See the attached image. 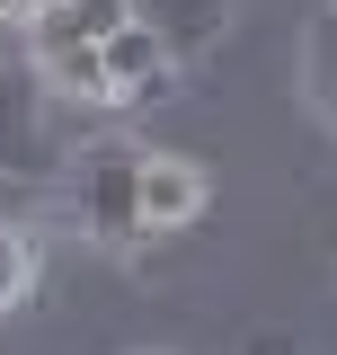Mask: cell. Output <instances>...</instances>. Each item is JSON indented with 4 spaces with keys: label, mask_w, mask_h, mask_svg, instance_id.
<instances>
[{
    "label": "cell",
    "mask_w": 337,
    "mask_h": 355,
    "mask_svg": "<svg viewBox=\"0 0 337 355\" xmlns=\"http://www.w3.org/2000/svg\"><path fill=\"white\" fill-rule=\"evenodd\" d=\"M116 18H133V0H36L27 36H36V53H53V44H98Z\"/></svg>",
    "instance_id": "277c9868"
},
{
    "label": "cell",
    "mask_w": 337,
    "mask_h": 355,
    "mask_svg": "<svg viewBox=\"0 0 337 355\" xmlns=\"http://www.w3.org/2000/svg\"><path fill=\"white\" fill-rule=\"evenodd\" d=\"M0 18H36V0H0Z\"/></svg>",
    "instance_id": "30bf717a"
},
{
    "label": "cell",
    "mask_w": 337,
    "mask_h": 355,
    "mask_svg": "<svg viewBox=\"0 0 337 355\" xmlns=\"http://www.w3.org/2000/svg\"><path fill=\"white\" fill-rule=\"evenodd\" d=\"M302 89H311V107L337 125V0L311 18V44H302Z\"/></svg>",
    "instance_id": "52a82bcc"
},
{
    "label": "cell",
    "mask_w": 337,
    "mask_h": 355,
    "mask_svg": "<svg viewBox=\"0 0 337 355\" xmlns=\"http://www.w3.org/2000/svg\"><path fill=\"white\" fill-rule=\"evenodd\" d=\"M71 222L107 249L142 240V151L133 142H89L71 160Z\"/></svg>",
    "instance_id": "6da1fadb"
},
{
    "label": "cell",
    "mask_w": 337,
    "mask_h": 355,
    "mask_svg": "<svg viewBox=\"0 0 337 355\" xmlns=\"http://www.w3.org/2000/svg\"><path fill=\"white\" fill-rule=\"evenodd\" d=\"M133 18L168 44V53H196V44L222 36V18H231V0H133Z\"/></svg>",
    "instance_id": "8992f818"
},
{
    "label": "cell",
    "mask_w": 337,
    "mask_h": 355,
    "mask_svg": "<svg viewBox=\"0 0 337 355\" xmlns=\"http://www.w3.org/2000/svg\"><path fill=\"white\" fill-rule=\"evenodd\" d=\"M98 62H107V98H133V107L168 98V80H178V53H168L142 18H116V27L98 36Z\"/></svg>",
    "instance_id": "3957f363"
},
{
    "label": "cell",
    "mask_w": 337,
    "mask_h": 355,
    "mask_svg": "<svg viewBox=\"0 0 337 355\" xmlns=\"http://www.w3.org/2000/svg\"><path fill=\"white\" fill-rule=\"evenodd\" d=\"M205 214V169L187 160H142V231H178Z\"/></svg>",
    "instance_id": "5b68a950"
},
{
    "label": "cell",
    "mask_w": 337,
    "mask_h": 355,
    "mask_svg": "<svg viewBox=\"0 0 337 355\" xmlns=\"http://www.w3.org/2000/svg\"><path fill=\"white\" fill-rule=\"evenodd\" d=\"M62 169V125H53V98L27 71L0 62V178H53Z\"/></svg>",
    "instance_id": "7a4b0ae2"
},
{
    "label": "cell",
    "mask_w": 337,
    "mask_h": 355,
    "mask_svg": "<svg viewBox=\"0 0 337 355\" xmlns=\"http://www.w3.org/2000/svg\"><path fill=\"white\" fill-rule=\"evenodd\" d=\"M27 284H36V240H27V222H9V214H0V311L18 302Z\"/></svg>",
    "instance_id": "9c48e42d"
},
{
    "label": "cell",
    "mask_w": 337,
    "mask_h": 355,
    "mask_svg": "<svg viewBox=\"0 0 337 355\" xmlns=\"http://www.w3.org/2000/svg\"><path fill=\"white\" fill-rule=\"evenodd\" d=\"M36 62H44V89H62V98H107L98 44H53V53H36Z\"/></svg>",
    "instance_id": "ba28073f"
}]
</instances>
